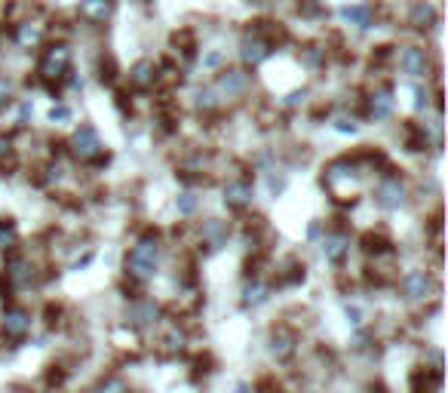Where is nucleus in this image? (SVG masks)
<instances>
[{
	"instance_id": "obj_1",
	"label": "nucleus",
	"mask_w": 448,
	"mask_h": 393,
	"mask_svg": "<svg viewBox=\"0 0 448 393\" xmlns=\"http://www.w3.org/2000/svg\"><path fill=\"white\" fill-rule=\"evenodd\" d=\"M157 262H160V246L154 237H145L139 246L129 252L126 258V267H129V273L135 280H151L157 273Z\"/></svg>"
},
{
	"instance_id": "obj_2",
	"label": "nucleus",
	"mask_w": 448,
	"mask_h": 393,
	"mask_svg": "<svg viewBox=\"0 0 448 393\" xmlns=\"http://www.w3.org/2000/svg\"><path fill=\"white\" fill-rule=\"evenodd\" d=\"M68 65H71V49L65 44L49 46L46 56L40 58V77H46V80L62 77V74H68Z\"/></svg>"
},
{
	"instance_id": "obj_3",
	"label": "nucleus",
	"mask_w": 448,
	"mask_h": 393,
	"mask_svg": "<svg viewBox=\"0 0 448 393\" xmlns=\"http://www.w3.org/2000/svg\"><path fill=\"white\" fill-rule=\"evenodd\" d=\"M71 150H74V157H80V160H92V157H98V150H101L98 132L92 127H80L77 132H74V138H71Z\"/></svg>"
},
{
	"instance_id": "obj_4",
	"label": "nucleus",
	"mask_w": 448,
	"mask_h": 393,
	"mask_svg": "<svg viewBox=\"0 0 448 393\" xmlns=\"http://www.w3.org/2000/svg\"><path fill=\"white\" fill-rule=\"evenodd\" d=\"M267 56H270V44H267L264 37H258V34L243 37V44H240V58H243L246 65H261Z\"/></svg>"
},
{
	"instance_id": "obj_5",
	"label": "nucleus",
	"mask_w": 448,
	"mask_h": 393,
	"mask_svg": "<svg viewBox=\"0 0 448 393\" xmlns=\"http://www.w3.org/2000/svg\"><path fill=\"white\" fill-rule=\"evenodd\" d=\"M378 203L384 209H399L405 203V185L399 179H384L378 185Z\"/></svg>"
},
{
	"instance_id": "obj_6",
	"label": "nucleus",
	"mask_w": 448,
	"mask_h": 393,
	"mask_svg": "<svg viewBox=\"0 0 448 393\" xmlns=\"http://www.w3.org/2000/svg\"><path fill=\"white\" fill-rule=\"evenodd\" d=\"M399 65H402V71H405V74H411V77H424L430 62H427V53H424V49L409 46V49H402Z\"/></svg>"
},
{
	"instance_id": "obj_7",
	"label": "nucleus",
	"mask_w": 448,
	"mask_h": 393,
	"mask_svg": "<svg viewBox=\"0 0 448 393\" xmlns=\"http://www.w3.org/2000/svg\"><path fill=\"white\" fill-rule=\"evenodd\" d=\"M28 329H31V316L25 314V311L13 307V311L4 314V332L10 338H25V335H28Z\"/></svg>"
},
{
	"instance_id": "obj_8",
	"label": "nucleus",
	"mask_w": 448,
	"mask_h": 393,
	"mask_svg": "<svg viewBox=\"0 0 448 393\" xmlns=\"http://www.w3.org/2000/svg\"><path fill=\"white\" fill-rule=\"evenodd\" d=\"M430 292H433V283H430V277L424 271H411L409 277H405V295L409 298L421 301V298H427Z\"/></svg>"
},
{
	"instance_id": "obj_9",
	"label": "nucleus",
	"mask_w": 448,
	"mask_h": 393,
	"mask_svg": "<svg viewBox=\"0 0 448 393\" xmlns=\"http://www.w3.org/2000/svg\"><path fill=\"white\" fill-rule=\"evenodd\" d=\"M246 86H249V74H243V71H224L218 77V89L227 96H240Z\"/></svg>"
},
{
	"instance_id": "obj_10",
	"label": "nucleus",
	"mask_w": 448,
	"mask_h": 393,
	"mask_svg": "<svg viewBox=\"0 0 448 393\" xmlns=\"http://www.w3.org/2000/svg\"><path fill=\"white\" fill-rule=\"evenodd\" d=\"M347 249H350V240L344 237V233H328L323 240V255L328 262H341V258L347 255Z\"/></svg>"
},
{
	"instance_id": "obj_11",
	"label": "nucleus",
	"mask_w": 448,
	"mask_h": 393,
	"mask_svg": "<svg viewBox=\"0 0 448 393\" xmlns=\"http://www.w3.org/2000/svg\"><path fill=\"white\" fill-rule=\"evenodd\" d=\"M252 200V185L249 181H231L224 188V203L227 206H246Z\"/></svg>"
},
{
	"instance_id": "obj_12",
	"label": "nucleus",
	"mask_w": 448,
	"mask_h": 393,
	"mask_svg": "<svg viewBox=\"0 0 448 393\" xmlns=\"http://www.w3.org/2000/svg\"><path fill=\"white\" fill-rule=\"evenodd\" d=\"M129 80H132V86H139V89H148L151 83L157 80V68H154V62H139L135 68L129 71Z\"/></svg>"
},
{
	"instance_id": "obj_13",
	"label": "nucleus",
	"mask_w": 448,
	"mask_h": 393,
	"mask_svg": "<svg viewBox=\"0 0 448 393\" xmlns=\"http://www.w3.org/2000/svg\"><path fill=\"white\" fill-rule=\"evenodd\" d=\"M270 354H274L276 359H289L295 354V335L292 332H276L274 338H270Z\"/></svg>"
},
{
	"instance_id": "obj_14",
	"label": "nucleus",
	"mask_w": 448,
	"mask_h": 393,
	"mask_svg": "<svg viewBox=\"0 0 448 393\" xmlns=\"http://www.w3.org/2000/svg\"><path fill=\"white\" fill-rule=\"evenodd\" d=\"M369 111H371V117H375V120H384V117H390V111H393V96H390V89H378V93L371 96Z\"/></svg>"
},
{
	"instance_id": "obj_15",
	"label": "nucleus",
	"mask_w": 448,
	"mask_h": 393,
	"mask_svg": "<svg viewBox=\"0 0 448 393\" xmlns=\"http://www.w3.org/2000/svg\"><path fill=\"white\" fill-rule=\"evenodd\" d=\"M341 19L357 25V28H371V6L359 4V6H344L341 10Z\"/></svg>"
},
{
	"instance_id": "obj_16",
	"label": "nucleus",
	"mask_w": 448,
	"mask_h": 393,
	"mask_svg": "<svg viewBox=\"0 0 448 393\" xmlns=\"http://www.w3.org/2000/svg\"><path fill=\"white\" fill-rule=\"evenodd\" d=\"M83 15L92 22H105L111 15V0H83Z\"/></svg>"
},
{
	"instance_id": "obj_17",
	"label": "nucleus",
	"mask_w": 448,
	"mask_h": 393,
	"mask_svg": "<svg viewBox=\"0 0 448 393\" xmlns=\"http://www.w3.org/2000/svg\"><path fill=\"white\" fill-rule=\"evenodd\" d=\"M433 22H436V10L430 4L421 0V4L411 6V25H418V28H430Z\"/></svg>"
},
{
	"instance_id": "obj_18",
	"label": "nucleus",
	"mask_w": 448,
	"mask_h": 393,
	"mask_svg": "<svg viewBox=\"0 0 448 393\" xmlns=\"http://www.w3.org/2000/svg\"><path fill=\"white\" fill-rule=\"evenodd\" d=\"M40 34H44V31H40V25H34V22H25L22 28H19V40H22L25 46H28V44H37Z\"/></svg>"
},
{
	"instance_id": "obj_19",
	"label": "nucleus",
	"mask_w": 448,
	"mask_h": 393,
	"mask_svg": "<svg viewBox=\"0 0 448 393\" xmlns=\"http://www.w3.org/2000/svg\"><path fill=\"white\" fill-rule=\"evenodd\" d=\"M264 298H267V286H261V283H252V286L246 289V298H243V301H246L249 307H255V304H261Z\"/></svg>"
},
{
	"instance_id": "obj_20",
	"label": "nucleus",
	"mask_w": 448,
	"mask_h": 393,
	"mask_svg": "<svg viewBox=\"0 0 448 393\" xmlns=\"http://www.w3.org/2000/svg\"><path fill=\"white\" fill-rule=\"evenodd\" d=\"M96 393H129V387H126V381H120V378H105L96 387Z\"/></svg>"
},
{
	"instance_id": "obj_21",
	"label": "nucleus",
	"mask_w": 448,
	"mask_h": 393,
	"mask_svg": "<svg viewBox=\"0 0 448 393\" xmlns=\"http://www.w3.org/2000/svg\"><path fill=\"white\" fill-rule=\"evenodd\" d=\"M15 243V231L10 221H0V249H10Z\"/></svg>"
},
{
	"instance_id": "obj_22",
	"label": "nucleus",
	"mask_w": 448,
	"mask_h": 393,
	"mask_svg": "<svg viewBox=\"0 0 448 393\" xmlns=\"http://www.w3.org/2000/svg\"><path fill=\"white\" fill-rule=\"evenodd\" d=\"M175 206H179V212H181V215H191L193 209H197V197H193V194H179Z\"/></svg>"
},
{
	"instance_id": "obj_23",
	"label": "nucleus",
	"mask_w": 448,
	"mask_h": 393,
	"mask_svg": "<svg viewBox=\"0 0 448 393\" xmlns=\"http://www.w3.org/2000/svg\"><path fill=\"white\" fill-rule=\"evenodd\" d=\"M197 105L209 111V108H215V105H218V98H215L212 89H200V93H197Z\"/></svg>"
},
{
	"instance_id": "obj_24",
	"label": "nucleus",
	"mask_w": 448,
	"mask_h": 393,
	"mask_svg": "<svg viewBox=\"0 0 448 393\" xmlns=\"http://www.w3.org/2000/svg\"><path fill=\"white\" fill-rule=\"evenodd\" d=\"M49 120H53V123H68V120H71V108L56 105L53 111H49Z\"/></svg>"
},
{
	"instance_id": "obj_25",
	"label": "nucleus",
	"mask_w": 448,
	"mask_h": 393,
	"mask_svg": "<svg viewBox=\"0 0 448 393\" xmlns=\"http://www.w3.org/2000/svg\"><path fill=\"white\" fill-rule=\"evenodd\" d=\"M304 98H307V93H304V89H301V93H292L289 98H286V105H301Z\"/></svg>"
},
{
	"instance_id": "obj_26",
	"label": "nucleus",
	"mask_w": 448,
	"mask_h": 393,
	"mask_svg": "<svg viewBox=\"0 0 448 393\" xmlns=\"http://www.w3.org/2000/svg\"><path fill=\"white\" fill-rule=\"evenodd\" d=\"M6 98H10V83H6L4 77H0V105H4Z\"/></svg>"
},
{
	"instance_id": "obj_27",
	"label": "nucleus",
	"mask_w": 448,
	"mask_h": 393,
	"mask_svg": "<svg viewBox=\"0 0 448 393\" xmlns=\"http://www.w3.org/2000/svg\"><path fill=\"white\" fill-rule=\"evenodd\" d=\"M338 129H341V132H353V129H357V123H350V120H338Z\"/></svg>"
},
{
	"instance_id": "obj_28",
	"label": "nucleus",
	"mask_w": 448,
	"mask_h": 393,
	"mask_svg": "<svg viewBox=\"0 0 448 393\" xmlns=\"http://www.w3.org/2000/svg\"><path fill=\"white\" fill-rule=\"evenodd\" d=\"M222 62V53H212V56H206V65H218Z\"/></svg>"
},
{
	"instance_id": "obj_29",
	"label": "nucleus",
	"mask_w": 448,
	"mask_h": 393,
	"mask_svg": "<svg viewBox=\"0 0 448 393\" xmlns=\"http://www.w3.org/2000/svg\"><path fill=\"white\" fill-rule=\"evenodd\" d=\"M6 150H10V141H6L4 136H0V157H4V154H6Z\"/></svg>"
},
{
	"instance_id": "obj_30",
	"label": "nucleus",
	"mask_w": 448,
	"mask_h": 393,
	"mask_svg": "<svg viewBox=\"0 0 448 393\" xmlns=\"http://www.w3.org/2000/svg\"><path fill=\"white\" fill-rule=\"evenodd\" d=\"M378 393H381V390H378Z\"/></svg>"
}]
</instances>
